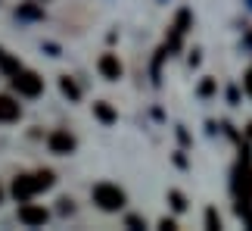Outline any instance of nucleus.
Segmentation results:
<instances>
[{
	"mask_svg": "<svg viewBox=\"0 0 252 231\" xmlns=\"http://www.w3.org/2000/svg\"><path fill=\"white\" fill-rule=\"evenodd\" d=\"M94 203L106 213H119L125 206V191L119 185H96L94 188Z\"/></svg>",
	"mask_w": 252,
	"mask_h": 231,
	"instance_id": "nucleus-1",
	"label": "nucleus"
},
{
	"mask_svg": "<svg viewBox=\"0 0 252 231\" xmlns=\"http://www.w3.org/2000/svg\"><path fill=\"white\" fill-rule=\"evenodd\" d=\"M13 88L22 94V97H37V94L44 91V78L37 72L19 69V72H13Z\"/></svg>",
	"mask_w": 252,
	"mask_h": 231,
	"instance_id": "nucleus-2",
	"label": "nucleus"
},
{
	"mask_svg": "<svg viewBox=\"0 0 252 231\" xmlns=\"http://www.w3.org/2000/svg\"><path fill=\"white\" fill-rule=\"evenodd\" d=\"M37 191H41V185H37V175H19V178L13 181V197L19 200V203L32 200Z\"/></svg>",
	"mask_w": 252,
	"mask_h": 231,
	"instance_id": "nucleus-3",
	"label": "nucleus"
},
{
	"mask_svg": "<svg viewBox=\"0 0 252 231\" xmlns=\"http://www.w3.org/2000/svg\"><path fill=\"white\" fill-rule=\"evenodd\" d=\"M47 219H50V213H47L44 206H34V203H28V200H25L22 206H19V222H22V225H28V228H34V225H44Z\"/></svg>",
	"mask_w": 252,
	"mask_h": 231,
	"instance_id": "nucleus-4",
	"label": "nucleus"
},
{
	"mask_svg": "<svg viewBox=\"0 0 252 231\" xmlns=\"http://www.w3.org/2000/svg\"><path fill=\"white\" fill-rule=\"evenodd\" d=\"M47 147H50L53 153H60V156H69V153L75 150V138L65 128H60V131H53L50 138H47Z\"/></svg>",
	"mask_w": 252,
	"mask_h": 231,
	"instance_id": "nucleus-5",
	"label": "nucleus"
},
{
	"mask_svg": "<svg viewBox=\"0 0 252 231\" xmlns=\"http://www.w3.org/2000/svg\"><path fill=\"white\" fill-rule=\"evenodd\" d=\"M96 69H100V75H103L106 81L122 78V63H119V56H115V53H103L100 63H96Z\"/></svg>",
	"mask_w": 252,
	"mask_h": 231,
	"instance_id": "nucleus-6",
	"label": "nucleus"
},
{
	"mask_svg": "<svg viewBox=\"0 0 252 231\" xmlns=\"http://www.w3.org/2000/svg\"><path fill=\"white\" fill-rule=\"evenodd\" d=\"M19 116H22V107L9 94H0V122H16Z\"/></svg>",
	"mask_w": 252,
	"mask_h": 231,
	"instance_id": "nucleus-7",
	"label": "nucleus"
},
{
	"mask_svg": "<svg viewBox=\"0 0 252 231\" xmlns=\"http://www.w3.org/2000/svg\"><path fill=\"white\" fill-rule=\"evenodd\" d=\"M94 116H96V119H100V122H106V125H112L115 119H119V116H115V110L109 107V103H94Z\"/></svg>",
	"mask_w": 252,
	"mask_h": 231,
	"instance_id": "nucleus-8",
	"label": "nucleus"
},
{
	"mask_svg": "<svg viewBox=\"0 0 252 231\" xmlns=\"http://www.w3.org/2000/svg\"><path fill=\"white\" fill-rule=\"evenodd\" d=\"M60 91H63V94H65V97H69V100H78V97H81L78 84H75V81L69 78V75H63V78H60Z\"/></svg>",
	"mask_w": 252,
	"mask_h": 231,
	"instance_id": "nucleus-9",
	"label": "nucleus"
},
{
	"mask_svg": "<svg viewBox=\"0 0 252 231\" xmlns=\"http://www.w3.org/2000/svg\"><path fill=\"white\" fill-rule=\"evenodd\" d=\"M41 6H34V3H25V6H19V19H41Z\"/></svg>",
	"mask_w": 252,
	"mask_h": 231,
	"instance_id": "nucleus-10",
	"label": "nucleus"
},
{
	"mask_svg": "<svg viewBox=\"0 0 252 231\" xmlns=\"http://www.w3.org/2000/svg\"><path fill=\"white\" fill-rule=\"evenodd\" d=\"M0 69H3V72H19L22 66H19V63L13 60V56H6L3 50H0Z\"/></svg>",
	"mask_w": 252,
	"mask_h": 231,
	"instance_id": "nucleus-11",
	"label": "nucleus"
},
{
	"mask_svg": "<svg viewBox=\"0 0 252 231\" xmlns=\"http://www.w3.org/2000/svg\"><path fill=\"white\" fill-rule=\"evenodd\" d=\"M53 172L50 169H41V172H37V185H41V191H47V188H53Z\"/></svg>",
	"mask_w": 252,
	"mask_h": 231,
	"instance_id": "nucleus-12",
	"label": "nucleus"
},
{
	"mask_svg": "<svg viewBox=\"0 0 252 231\" xmlns=\"http://www.w3.org/2000/svg\"><path fill=\"white\" fill-rule=\"evenodd\" d=\"M168 200H171V206L178 209V213H184V209H187V200H184V194H181V191H171V194H168Z\"/></svg>",
	"mask_w": 252,
	"mask_h": 231,
	"instance_id": "nucleus-13",
	"label": "nucleus"
},
{
	"mask_svg": "<svg viewBox=\"0 0 252 231\" xmlns=\"http://www.w3.org/2000/svg\"><path fill=\"white\" fill-rule=\"evenodd\" d=\"M206 225L209 228H221V219H218L215 209H206Z\"/></svg>",
	"mask_w": 252,
	"mask_h": 231,
	"instance_id": "nucleus-14",
	"label": "nucleus"
},
{
	"mask_svg": "<svg viewBox=\"0 0 252 231\" xmlns=\"http://www.w3.org/2000/svg\"><path fill=\"white\" fill-rule=\"evenodd\" d=\"M199 94H202V97H209V94H215V81H212V78H206V81L199 84Z\"/></svg>",
	"mask_w": 252,
	"mask_h": 231,
	"instance_id": "nucleus-15",
	"label": "nucleus"
},
{
	"mask_svg": "<svg viewBox=\"0 0 252 231\" xmlns=\"http://www.w3.org/2000/svg\"><path fill=\"white\" fill-rule=\"evenodd\" d=\"M72 209H75V206H72V200H69V197H63V200H60V213H72Z\"/></svg>",
	"mask_w": 252,
	"mask_h": 231,
	"instance_id": "nucleus-16",
	"label": "nucleus"
},
{
	"mask_svg": "<svg viewBox=\"0 0 252 231\" xmlns=\"http://www.w3.org/2000/svg\"><path fill=\"white\" fill-rule=\"evenodd\" d=\"M128 228H143V219L140 216H128Z\"/></svg>",
	"mask_w": 252,
	"mask_h": 231,
	"instance_id": "nucleus-17",
	"label": "nucleus"
},
{
	"mask_svg": "<svg viewBox=\"0 0 252 231\" xmlns=\"http://www.w3.org/2000/svg\"><path fill=\"white\" fill-rule=\"evenodd\" d=\"M159 228H165V231H171V228H178V222H174V219H162V222H159Z\"/></svg>",
	"mask_w": 252,
	"mask_h": 231,
	"instance_id": "nucleus-18",
	"label": "nucleus"
},
{
	"mask_svg": "<svg viewBox=\"0 0 252 231\" xmlns=\"http://www.w3.org/2000/svg\"><path fill=\"white\" fill-rule=\"evenodd\" d=\"M246 91L252 94V69H249V75H246Z\"/></svg>",
	"mask_w": 252,
	"mask_h": 231,
	"instance_id": "nucleus-19",
	"label": "nucleus"
},
{
	"mask_svg": "<svg viewBox=\"0 0 252 231\" xmlns=\"http://www.w3.org/2000/svg\"><path fill=\"white\" fill-rule=\"evenodd\" d=\"M249 138H252V125H249Z\"/></svg>",
	"mask_w": 252,
	"mask_h": 231,
	"instance_id": "nucleus-20",
	"label": "nucleus"
},
{
	"mask_svg": "<svg viewBox=\"0 0 252 231\" xmlns=\"http://www.w3.org/2000/svg\"><path fill=\"white\" fill-rule=\"evenodd\" d=\"M0 200H3V191H0Z\"/></svg>",
	"mask_w": 252,
	"mask_h": 231,
	"instance_id": "nucleus-21",
	"label": "nucleus"
}]
</instances>
